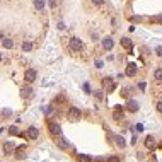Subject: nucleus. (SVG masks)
Returning <instances> with one entry per match:
<instances>
[{
	"instance_id": "nucleus-1",
	"label": "nucleus",
	"mask_w": 162,
	"mask_h": 162,
	"mask_svg": "<svg viewBox=\"0 0 162 162\" xmlns=\"http://www.w3.org/2000/svg\"><path fill=\"white\" fill-rule=\"evenodd\" d=\"M80 118H82V111L79 108H75V106H72L70 109L67 111V120H68V121L77 123V121H80Z\"/></svg>"
},
{
	"instance_id": "nucleus-2",
	"label": "nucleus",
	"mask_w": 162,
	"mask_h": 162,
	"mask_svg": "<svg viewBox=\"0 0 162 162\" xmlns=\"http://www.w3.org/2000/svg\"><path fill=\"white\" fill-rule=\"evenodd\" d=\"M48 130H50L51 137H55V138H60L63 132H61V126L58 125L56 121H48Z\"/></svg>"
},
{
	"instance_id": "nucleus-3",
	"label": "nucleus",
	"mask_w": 162,
	"mask_h": 162,
	"mask_svg": "<svg viewBox=\"0 0 162 162\" xmlns=\"http://www.w3.org/2000/svg\"><path fill=\"white\" fill-rule=\"evenodd\" d=\"M36 77H38V72L34 70V68H27V70L24 72V80L27 82V84H32V82L36 80Z\"/></svg>"
},
{
	"instance_id": "nucleus-4",
	"label": "nucleus",
	"mask_w": 162,
	"mask_h": 162,
	"mask_svg": "<svg viewBox=\"0 0 162 162\" xmlns=\"http://www.w3.org/2000/svg\"><path fill=\"white\" fill-rule=\"evenodd\" d=\"M68 46H70L72 51H80L82 48H84V43H82V39H79V38H72L70 43H68Z\"/></svg>"
},
{
	"instance_id": "nucleus-5",
	"label": "nucleus",
	"mask_w": 162,
	"mask_h": 162,
	"mask_svg": "<svg viewBox=\"0 0 162 162\" xmlns=\"http://www.w3.org/2000/svg\"><path fill=\"white\" fill-rule=\"evenodd\" d=\"M102 84H104V89L108 91V94L116 89V84H114V80H113V79H109V77H106V79L102 80Z\"/></svg>"
},
{
	"instance_id": "nucleus-6",
	"label": "nucleus",
	"mask_w": 162,
	"mask_h": 162,
	"mask_svg": "<svg viewBox=\"0 0 162 162\" xmlns=\"http://www.w3.org/2000/svg\"><path fill=\"white\" fill-rule=\"evenodd\" d=\"M113 46H114V41H113L111 36H106V38H102V48L104 50H113Z\"/></svg>"
},
{
	"instance_id": "nucleus-7",
	"label": "nucleus",
	"mask_w": 162,
	"mask_h": 162,
	"mask_svg": "<svg viewBox=\"0 0 162 162\" xmlns=\"http://www.w3.org/2000/svg\"><path fill=\"white\" fill-rule=\"evenodd\" d=\"M32 94H34V91H32V87H29V85L20 89V96H22L24 99H31V97H32Z\"/></svg>"
},
{
	"instance_id": "nucleus-8",
	"label": "nucleus",
	"mask_w": 162,
	"mask_h": 162,
	"mask_svg": "<svg viewBox=\"0 0 162 162\" xmlns=\"http://www.w3.org/2000/svg\"><path fill=\"white\" fill-rule=\"evenodd\" d=\"M126 109H128V111H132V113H137L138 109H140V104L135 101V99H130L128 104H126Z\"/></svg>"
},
{
	"instance_id": "nucleus-9",
	"label": "nucleus",
	"mask_w": 162,
	"mask_h": 162,
	"mask_svg": "<svg viewBox=\"0 0 162 162\" xmlns=\"http://www.w3.org/2000/svg\"><path fill=\"white\" fill-rule=\"evenodd\" d=\"M137 65L135 63H130V65H126V72H125V75H128V77H135L137 75Z\"/></svg>"
},
{
	"instance_id": "nucleus-10",
	"label": "nucleus",
	"mask_w": 162,
	"mask_h": 162,
	"mask_svg": "<svg viewBox=\"0 0 162 162\" xmlns=\"http://www.w3.org/2000/svg\"><path fill=\"white\" fill-rule=\"evenodd\" d=\"M27 137L32 138V140H36V138L39 137V130H38L36 126H29V128H27Z\"/></svg>"
},
{
	"instance_id": "nucleus-11",
	"label": "nucleus",
	"mask_w": 162,
	"mask_h": 162,
	"mask_svg": "<svg viewBox=\"0 0 162 162\" xmlns=\"http://www.w3.org/2000/svg\"><path fill=\"white\" fill-rule=\"evenodd\" d=\"M113 138H114V142H116V145H118L120 149H125V147H126V142H125L123 135H113Z\"/></svg>"
},
{
	"instance_id": "nucleus-12",
	"label": "nucleus",
	"mask_w": 162,
	"mask_h": 162,
	"mask_svg": "<svg viewBox=\"0 0 162 162\" xmlns=\"http://www.w3.org/2000/svg\"><path fill=\"white\" fill-rule=\"evenodd\" d=\"M145 147H147L149 150H154V149H155V140H154L152 135H147V138H145Z\"/></svg>"
},
{
	"instance_id": "nucleus-13",
	"label": "nucleus",
	"mask_w": 162,
	"mask_h": 162,
	"mask_svg": "<svg viewBox=\"0 0 162 162\" xmlns=\"http://www.w3.org/2000/svg\"><path fill=\"white\" fill-rule=\"evenodd\" d=\"M113 118H114V121H121L123 120V108L121 106H116V111L113 113Z\"/></svg>"
},
{
	"instance_id": "nucleus-14",
	"label": "nucleus",
	"mask_w": 162,
	"mask_h": 162,
	"mask_svg": "<svg viewBox=\"0 0 162 162\" xmlns=\"http://www.w3.org/2000/svg\"><path fill=\"white\" fill-rule=\"evenodd\" d=\"M56 145H58V147H60L61 150H67V149H68V147H70V143L67 142V140H65V138H63V137H60V138H56Z\"/></svg>"
},
{
	"instance_id": "nucleus-15",
	"label": "nucleus",
	"mask_w": 162,
	"mask_h": 162,
	"mask_svg": "<svg viewBox=\"0 0 162 162\" xmlns=\"http://www.w3.org/2000/svg\"><path fill=\"white\" fill-rule=\"evenodd\" d=\"M26 157V145H20V147H17V150H15V159H24Z\"/></svg>"
},
{
	"instance_id": "nucleus-16",
	"label": "nucleus",
	"mask_w": 162,
	"mask_h": 162,
	"mask_svg": "<svg viewBox=\"0 0 162 162\" xmlns=\"http://www.w3.org/2000/svg\"><path fill=\"white\" fill-rule=\"evenodd\" d=\"M121 46L125 48V50H130V51H132V48H133V41L130 39V38H123V39H121Z\"/></svg>"
},
{
	"instance_id": "nucleus-17",
	"label": "nucleus",
	"mask_w": 162,
	"mask_h": 162,
	"mask_svg": "<svg viewBox=\"0 0 162 162\" xmlns=\"http://www.w3.org/2000/svg\"><path fill=\"white\" fill-rule=\"evenodd\" d=\"M14 150H15V149H14V143H10V142L4 143V154H5V155H10Z\"/></svg>"
},
{
	"instance_id": "nucleus-18",
	"label": "nucleus",
	"mask_w": 162,
	"mask_h": 162,
	"mask_svg": "<svg viewBox=\"0 0 162 162\" xmlns=\"http://www.w3.org/2000/svg\"><path fill=\"white\" fill-rule=\"evenodd\" d=\"M2 46H4L5 50H10V48L14 46V41L10 39V38H4V39H2Z\"/></svg>"
},
{
	"instance_id": "nucleus-19",
	"label": "nucleus",
	"mask_w": 162,
	"mask_h": 162,
	"mask_svg": "<svg viewBox=\"0 0 162 162\" xmlns=\"http://www.w3.org/2000/svg\"><path fill=\"white\" fill-rule=\"evenodd\" d=\"M154 77H155L157 82H162V68H157V70L154 72Z\"/></svg>"
},
{
	"instance_id": "nucleus-20",
	"label": "nucleus",
	"mask_w": 162,
	"mask_h": 162,
	"mask_svg": "<svg viewBox=\"0 0 162 162\" xmlns=\"http://www.w3.org/2000/svg\"><path fill=\"white\" fill-rule=\"evenodd\" d=\"M34 7L38 10H43L44 9V0H34Z\"/></svg>"
},
{
	"instance_id": "nucleus-21",
	"label": "nucleus",
	"mask_w": 162,
	"mask_h": 162,
	"mask_svg": "<svg viewBox=\"0 0 162 162\" xmlns=\"http://www.w3.org/2000/svg\"><path fill=\"white\" fill-rule=\"evenodd\" d=\"M79 161L80 162H92V159L89 155H84V154H79Z\"/></svg>"
},
{
	"instance_id": "nucleus-22",
	"label": "nucleus",
	"mask_w": 162,
	"mask_h": 162,
	"mask_svg": "<svg viewBox=\"0 0 162 162\" xmlns=\"http://www.w3.org/2000/svg\"><path fill=\"white\" fill-rule=\"evenodd\" d=\"M31 48H32V44H31L29 41H24L22 43V50L24 51H31Z\"/></svg>"
},
{
	"instance_id": "nucleus-23",
	"label": "nucleus",
	"mask_w": 162,
	"mask_h": 162,
	"mask_svg": "<svg viewBox=\"0 0 162 162\" xmlns=\"http://www.w3.org/2000/svg\"><path fill=\"white\" fill-rule=\"evenodd\" d=\"M9 133H10V135H17V133H19L17 126H10V128H9Z\"/></svg>"
},
{
	"instance_id": "nucleus-24",
	"label": "nucleus",
	"mask_w": 162,
	"mask_h": 162,
	"mask_svg": "<svg viewBox=\"0 0 162 162\" xmlns=\"http://www.w3.org/2000/svg\"><path fill=\"white\" fill-rule=\"evenodd\" d=\"M65 99H67L65 96H58V97L55 99V102H56V104H60V102H65Z\"/></svg>"
},
{
	"instance_id": "nucleus-25",
	"label": "nucleus",
	"mask_w": 162,
	"mask_h": 162,
	"mask_svg": "<svg viewBox=\"0 0 162 162\" xmlns=\"http://www.w3.org/2000/svg\"><path fill=\"white\" fill-rule=\"evenodd\" d=\"M2 116L9 118V116H12V111H10V109H4V111H2Z\"/></svg>"
},
{
	"instance_id": "nucleus-26",
	"label": "nucleus",
	"mask_w": 162,
	"mask_h": 162,
	"mask_svg": "<svg viewBox=\"0 0 162 162\" xmlns=\"http://www.w3.org/2000/svg\"><path fill=\"white\" fill-rule=\"evenodd\" d=\"M155 53H157L159 56H162V48H161V46H157V48H155Z\"/></svg>"
},
{
	"instance_id": "nucleus-27",
	"label": "nucleus",
	"mask_w": 162,
	"mask_h": 162,
	"mask_svg": "<svg viewBox=\"0 0 162 162\" xmlns=\"http://www.w3.org/2000/svg\"><path fill=\"white\" fill-rule=\"evenodd\" d=\"M84 91L87 92V94L91 92V87H89V84H84Z\"/></svg>"
},
{
	"instance_id": "nucleus-28",
	"label": "nucleus",
	"mask_w": 162,
	"mask_h": 162,
	"mask_svg": "<svg viewBox=\"0 0 162 162\" xmlns=\"http://www.w3.org/2000/svg\"><path fill=\"white\" fill-rule=\"evenodd\" d=\"M102 2H104V0H92L94 5H102Z\"/></svg>"
},
{
	"instance_id": "nucleus-29",
	"label": "nucleus",
	"mask_w": 162,
	"mask_h": 162,
	"mask_svg": "<svg viewBox=\"0 0 162 162\" xmlns=\"http://www.w3.org/2000/svg\"><path fill=\"white\" fill-rule=\"evenodd\" d=\"M108 162H120V159H118V157H109Z\"/></svg>"
},
{
	"instance_id": "nucleus-30",
	"label": "nucleus",
	"mask_w": 162,
	"mask_h": 162,
	"mask_svg": "<svg viewBox=\"0 0 162 162\" xmlns=\"http://www.w3.org/2000/svg\"><path fill=\"white\" fill-rule=\"evenodd\" d=\"M138 89H140V91H145V82H140V84H138Z\"/></svg>"
},
{
	"instance_id": "nucleus-31",
	"label": "nucleus",
	"mask_w": 162,
	"mask_h": 162,
	"mask_svg": "<svg viewBox=\"0 0 162 162\" xmlns=\"http://www.w3.org/2000/svg\"><path fill=\"white\" fill-rule=\"evenodd\" d=\"M157 111L162 113V101H161V102H157Z\"/></svg>"
},
{
	"instance_id": "nucleus-32",
	"label": "nucleus",
	"mask_w": 162,
	"mask_h": 162,
	"mask_svg": "<svg viewBox=\"0 0 162 162\" xmlns=\"http://www.w3.org/2000/svg\"><path fill=\"white\" fill-rule=\"evenodd\" d=\"M96 97H97V99H102V92L97 91V92H96Z\"/></svg>"
},
{
	"instance_id": "nucleus-33",
	"label": "nucleus",
	"mask_w": 162,
	"mask_h": 162,
	"mask_svg": "<svg viewBox=\"0 0 162 162\" xmlns=\"http://www.w3.org/2000/svg\"><path fill=\"white\" fill-rule=\"evenodd\" d=\"M58 29H60V31L65 29V24H63V22H58Z\"/></svg>"
},
{
	"instance_id": "nucleus-34",
	"label": "nucleus",
	"mask_w": 162,
	"mask_h": 162,
	"mask_svg": "<svg viewBox=\"0 0 162 162\" xmlns=\"http://www.w3.org/2000/svg\"><path fill=\"white\" fill-rule=\"evenodd\" d=\"M91 38H92V41H97V38H99V36H97V32H94Z\"/></svg>"
},
{
	"instance_id": "nucleus-35",
	"label": "nucleus",
	"mask_w": 162,
	"mask_h": 162,
	"mask_svg": "<svg viewBox=\"0 0 162 162\" xmlns=\"http://www.w3.org/2000/svg\"><path fill=\"white\" fill-rule=\"evenodd\" d=\"M55 5H56V2H55V0H50V7H55Z\"/></svg>"
},
{
	"instance_id": "nucleus-36",
	"label": "nucleus",
	"mask_w": 162,
	"mask_h": 162,
	"mask_svg": "<svg viewBox=\"0 0 162 162\" xmlns=\"http://www.w3.org/2000/svg\"><path fill=\"white\" fill-rule=\"evenodd\" d=\"M0 60H2V53H0Z\"/></svg>"
},
{
	"instance_id": "nucleus-37",
	"label": "nucleus",
	"mask_w": 162,
	"mask_h": 162,
	"mask_svg": "<svg viewBox=\"0 0 162 162\" xmlns=\"http://www.w3.org/2000/svg\"><path fill=\"white\" fill-rule=\"evenodd\" d=\"M161 149H162V142H161Z\"/></svg>"
}]
</instances>
